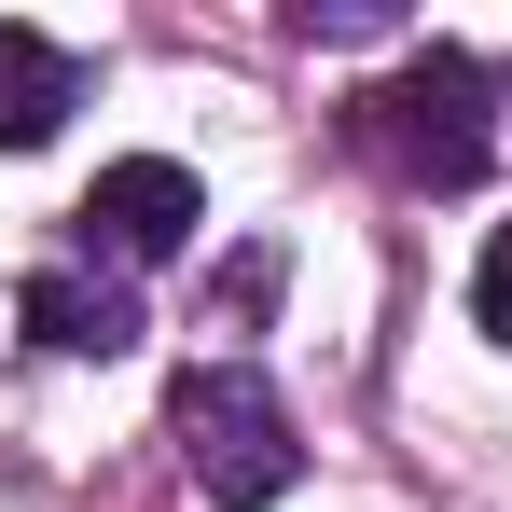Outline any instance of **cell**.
<instances>
[{"instance_id":"2","label":"cell","mask_w":512,"mask_h":512,"mask_svg":"<svg viewBox=\"0 0 512 512\" xmlns=\"http://www.w3.org/2000/svg\"><path fill=\"white\" fill-rule=\"evenodd\" d=\"M180 457H194V485H208L222 512L291 499V471H305V443H291V402L263 388L250 360H194V374H180Z\"/></svg>"},{"instance_id":"4","label":"cell","mask_w":512,"mask_h":512,"mask_svg":"<svg viewBox=\"0 0 512 512\" xmlns=\"http://www.w3.org/2000/svg\"><path fill=\"white\" fill-rule=\"evenodd\" d=\"M28 346H56V360H125V346H139V291H125L111 263H56V277H28Z\"/></svg>"},{"instance_id":"1","label":"cell","mask_w":512,"mask_h":512,"mask_svg":"<svg viewBox=\"0 0 512 512\" xmlns=\"http://www.w3.org/2000/svg\"><path fill=\"white\" fill-rule=\"evenodd\" d=\"M360 139H374L402 180H429V194H471V180H485V153H499V125H485V70H471L457 42L402 56L388 84L360 97Z\"/></svg>"},{"instance_id":"3","label":"cell","mask_w":512,"mask_h":512,"mask_svg":"<svg viewBox=\"0 0 512 512\" xmlns=\"http://www.w3.org/2000/svg\"><path fill=\"white\" fill-rule=\"evenodd\" d=\"M70 222H84V250H111V277H125V263L194 250L208 194H194V167H167V153H125V167H97V194L70 208Z\"/></svg>"},{"instance_id":"6","label":"cell","mask_w":512,"mask_h":512,"mask_svg":"<svg viewBox=\"0 0 512 512\" xmlns=\"http://www.w3.org/2000/svg\"><path fill=\"white\" fill-rule=\"evenodd\" d=\"M471 319H485V346H512V222L485 236V263H471Z\"/></svg>"},{"instance_id":"5","label":"cell","mask_w":512,"mask_h":512,"mask_svg":"<svg viewBox=\"0 0 512 512\" xmlns=\"http://www.w3.org/2000/svg\"><path fill=\"white\" fill-rule=\"evenodd\" d=\"M70 111H84V56L42 28H0V153H42Z\"/></svg>"}]
</instances>
